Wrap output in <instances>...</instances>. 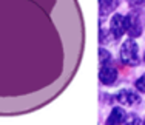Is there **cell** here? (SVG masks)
<instances>
[{"instance_id": "cell-1", "label": "cell", "mask_w": 145, "mask_h": 125, "mask_svg": "<svg viewBox=\"0 0 145 125\" xmlns=\"http://www.w3.org/2000/svg\"><path fill=\"white\" fill-rule=\"evenodd\" d=\"M120 60L128 67L137 65V45L134 40L128 39L123 42L122 48H120Z\"/></svg>"}, {"instance_id": "cell-2", "label": "cell", "mask_w": 145, "mask_h": 125, "mask_svg": "<svg viewBox=\"0 0 145 125\" xmlns=\"http://www.w3.org/2000/svg\"><path fill=\"white\" fill-rule=\"evenodd\" d=\"M127 29H128V17L122 14H114L111 19V25H110V31L114 36V39H119Z\"/></svg>"}, {"instance_id": "cell-3", "label": "cell", "mask_w": 145, "mask_h": 125, "mask_svg": "<svg viewBox=\"0 0 145 125\" xmlns=\"http://www.w3.org/2000/svg\"><path fill=\"white\" fill-rule=\"evenodd\" d=\"M128 17V33L131 37H137L140 36V33H142V26H144V22L142 19L139 17V12H131Z\"/></svg>"}, {"instance_id": "cell-4", "label": "cell", "mask_w": 145, "mask_h": 125, "mask_svg": "<svg viewBox=\"0 0 145 125\" xmlns=\"http://www.w3.org/2000/svg\"><path fill=\"white\" fill-rule=\"evenodd\" d=\"M117 79V71L114 68L108 67H101V71H99V80H101L103 85H113Z\"/></svg>"}, {"instance_id": "cell-5", "label": "cell", "mask_w": 145, "mask_h": 125, "mask_svg": "<svg viewBox=\"0 0 145 125\" xmlns=\"http://www.w3.org/2000/svg\"><path fill=\"white\" fill-rule=\"evenodd\" d=\"M116 99L119 100L122 105H127V107H131V105L139 102V96H137L136 93L130 91V90H122V91H119V94H117Z\"/></svg>"}, {"instance_id": "cell-6", "label": "cell", "mask_w": 145, "mask_h": 125, "mask_svg": "<svg viewBox=\"0 0 145 125\" xmlns=\"http://www.w3.org/2000/svg\"><path fill=\"white\" fill-rule=\"evenodd\" d=\"M125 111L122 108H119V107H116V108H113L111 114L108 116V120H106V124H122L125 122Z\"/></svg>"}, {"instance_id": "cell-7", "label": "cell", "mask_w": 145, "mask_h": 125, "mask_svg": "<svg viewBox=\"0 0 145 125\" xmlns=\"http://www.w3.org/2000/svg\"><path fill=\"white\" fill-rule=\"evenodd\" d=\"M117 2L116 0H99V8H101V16H105L110 11L116 8Z\"/></svg>"}, {"instance_id": "cell-8", "label": "cell", "mask_w": 145, "mask_h": 125, "mask_svg": "<svg viewBox=\"0 0 145 125\" xmlns=\"http://www.w3.org/2000/svg\"><path fill=\"white\" fill-rule=\"evenodd\" d=\"M99 57H101V59H99L101 67H108V65L111 63V54H110L106 50H103V48L99 51Z\"/></svg>"}, {"instance_id": "cell-9", "label": "cell", "mask_w": 145, "mask_h": 125, "mask_svg": "<svg viewBox=\"0 0 145 125\" xmlns=\"http://www.w3.org/2000/svg\"><path fill=\"white\" fill-rule=\"evenodd\" d=\"M136 88L139 90L140 93H145V74H142L139 79L136 80Z\"/></svg>"}, {"instance_id": "cell-10", "label": "cell", "mask_w": 145, "mask_h": 125, "mask_svg": "<svg viewBox=\"0 0 145 125\" xmlns=\"http://www.w3.org/2000/svg\"><path fill=\"white\" fill-rule=\"evenodd\" d=\"M128 2H130V5H131V6L137 8V6H140V5H142V3L145 2V0H128Z\"/></svg>"}, {"instance_id": "cell-11", "label": "cell", "mask_w": 145, "mask_h": 125, "mask_svg": "<svg viewBox=\"0 0 145 125\" xmlns=\"http://www.w3.org/2000/svg\"><path fill=\"white\" fill-rule=\"evenodd\" d=\"M144 60H145V54H144Z\"/></svg>"}]
</instances>
